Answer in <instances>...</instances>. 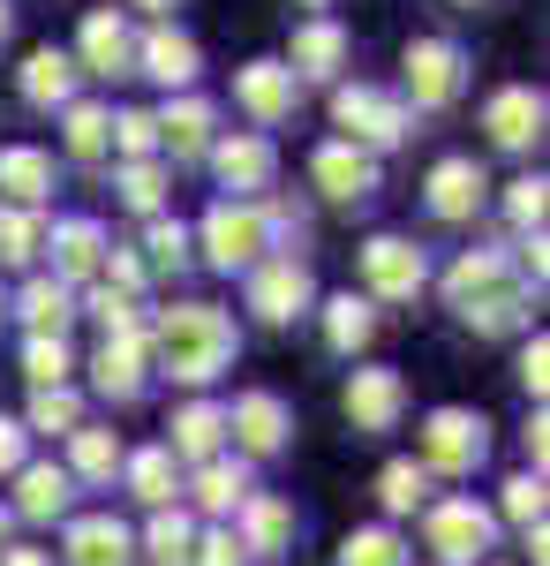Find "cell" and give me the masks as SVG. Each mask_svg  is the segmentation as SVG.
<instances>
[{
	"label": "cell",
	"mask_w": 550,
	"mask_h": 566,
	"mask_svg": "<svg viewBox=\"0 0 550 566\" xmlns=\"http://www.w3.org/2000/svg\"><path fill=\"white\" fill-rule=\"evenodd\" d=\"M68 370H76V355H68V340H53V333H31L23 340V378L31 386H68Z\"/></svg>",
	"instance_id": "cell-41"
},
{
	"label": "cell",
	"mask_w": 550,
	"mask_h": 566,
	"mask_svg": "<svg viewBox=\"0 0 550 566\" xmlns=\"http://www.w3.org/2000/svg\"><path fill=\"white\" fill-rule=\"evenodd\" d=\"M121 476H128V491L159 514V506H173L181 499V461H173L167 446H144V453H128L121 461Z\"/></svg>",
	"instance_id": "cell-29"
},
{
	"label": "cell",
	"mask_w": 550,
	"mask_h": 566,
	"mask_svg": "<svg viewBox=\"0 0 550 566\" xmlns=\"http://www.w3.org/2000/svg\"><path fill=\"white\" fill-rule=\"evenodd\" d=\"M76 76H84V69H76L61 45H39V53L23 61V76H15V84H23L31 106H68V98H76Z\"/></svg>",
	"instance_id": "cell-28"
},
{
	"label": "cell",
	"mask_w": 550,
	"mask_h": 566,
	"mask_svg": "<svg viewBox=\"0 0 550 566\" xmlns=\"http://www.w3.org/2000/svg\"><path fill=\"white\" fill-rule=\"evenodd\" d=\"M151 378V333L136 325V333H106L98 355H91V386L106 392V400H136Z\"/></svg>",
	"instance_id": "cell-11"
},
{
	"label": "cell",
	"mask_w": 550,
	"mask_h": 566,
	"mask_svg": "<svg viewBox=\"0 0 550 566\" xmlns=\"http://www.w3.org/2000/svg\"><path fill=\"white\" fill-rule=\"evenodd\" d=\"M250 491H256V483H250V469H242L234 453H219V461H204V469H197V506H204L212 522H234Z\"/></svg>",
	"instance_id": "cell-30"
},
{
	"label": "cell",
	"mask_w": 550,
	"mask_h": 566,
	"mask_svg": "<svg viewBox=\"0 0 550 566\" xmlns=\"http://www.w3.org/2000/svg\"><path fill=\"white\" fill-rule=\"evenodd\" d=\"M189 566H250V552H242V536H234V528L219 522V528H204V536H197Z\"/></svg>",
	"instance_id": "cell-46"
},
{
	"label": "cell",
	"mask_w": 550,
	"mask_h": 566,
	"mask_svg": "<svg viewBox=\"0 0 550 566\" xmlns=\"http://www.w3.org/2000/svg\"><path fill=\"white\" fill-rule=\"evenodd\" d=\"M332 122L347 136L339 144H355V151H392V144H408V129H415V114L400 106V98H384V91H370V84H339L332 91Z\"/></svg>",
	"instance_id": "cell-3"
},
{
	"label": "cell",
	"mask_w": 550,
	"mask_h": 566,
	"mask_svg": "<svg viewBox=\"0 0 550 566\" xmlns=\"http://www.w3.org/2000/svg\"><path fill=\"white\" fill-rule=\"evenodd\" d=\"M0 317H8V295H0Z\"/></svg>",
	"instance_id": "cell-59"
},
{
	"label": "cell",
	"mask_w": 550,
	"mask_h": 566,
	"mask_svg": "<svg viewBox=\"0 0 550 566\" xmlns=\"http://www.w3.org/2000/svg\"><path fill=\"white\" fill-rule=\"evenodd\" d=\"M121 438L98 431V423H84V431H68V483H114L121 476Z\"/></svg>",
	"instance_id": "cell-31"
},
{
	"label": "cell",
	"mask_w": 550,
	"mask_h": 566,
	"mask_svg": "<svg viewBox=\"0 0 550 566\" xmlns=\"http://www.w3.org/2000/svg\"><path fill=\"white\" fill-rule=\"evenodd\" d=\"M23 461H31V431H23V423H8V416H0V476H15V469H23Z\"/></svg>",
	"instance_id": "cell-51"
},
{
	"label": "cell",
	"mask_w": 550,
	"mask_h": 566,
	"mask_svg": "<svg viewBox=\"0 0 550 566\" xmlns=\"http://www.w3.org/2000/svg\"><path fill=\"white\" fill-rule=\"evenodd\" d=\"M362 280H370V303H415L430 280V264L415 242H400V234H370L362 242Z\"/></svg>",
	"instance_id": "cell-8"
},
{
	"label": "cell",
	"mask_w": 550,
	"mask_h": 566,
	"mask_svg": "<svg viewBox=\"0 0 550 566\" xmlns=\"http://www.w3.org/2000/svg\"><path fill=\"white\" fill-rule=\"evenodd\" d=\"M339 566H408V544H400L392 528H355V536L339 544Z\"/></svg>",
	"instance_id": "cell-43"
},
{
	"label": "cell",
	"mask_w": 550,
	"mask_h": 566,
	"mask_svg": "<svg viewBox=\"0 0 550 566\" xmlns=\"http://www.w3.org/2000/svg\"><path fill=\"white\" fill-rule=\"evenodd\" d=\"M378 506H384V514H415V506H430V476H423V461H384V476H378Z\"/></svg>",
	"instance_id": "cell-40"
},
{
	"label": "cell",
	"mask_w": 550,
	"mask_h": 566,
	"mask_svg": "<svg viewBox=\"0 0 550 566\" xmlns=\"http://www.w3.org/2000/svg\"><path fill=\"white\" fill-rule=\"evenodd\" d=\"M0 189H8V205L39 212L45 197H53V159H45L39 144H8L0 151Z\"/></svg>",
	"instance_id": "cell-26"
},
{
	"label": "cell",
	"mask_w": 550,
	"mask_h": 566,
	"mask_svg": "<svg viewBox=\"0 0 550 566\" xmlns=\"http://www.w3.org/2000/svg\"><path fill=\"white\" fill-rule=\"evenodd\" d=\"M8 522H15V514H8V506H0V552H8Z\"/></svg>",
	"instance_id": "cell-57"
},
{
	"label": "cell",
	"mask_w": 550,
	"mask_h": 566,
	"mask_svg": "<svg viewBox=\"0 0 550 566\" xmlns=\"http://www.w3.org/2000/svg\"><path fill=\"white\" fill-rule=\"evenodd\" d=\"M197 39L189 31H173V23H151L144 39H136V76H151V84H167V91H189L197 84Z\"/></svg>",
	"instance_id": "cell-16"
},
{
	"label": "cell",
	"mask_w": 550,
	"mask_h": 566,
	"mask_svg": "<svg viewBox=\"0 0 550 566\" xmlns=\"http://www.w3.org/2000/svg\"><path fill=\"white\" fill-rule=\"evenodd\" d=\"M520 386L536 392V400H543V386H550V340H543V333L520 348Z\"/></svg>",
	"instance_id": "cell-50"
},
{
	"label": "cell",
	"mask_w": 550,
	"mask_h": 566,
	"mask_svg": "<svg viewBox=\"0 0 550 566\" xmlns=\"http://www.w3.org/2000/svg\"><path fill=\"white\" fill-rule=\"evenodd\" d=\"M543 91H528V84H506L490 106H483V129H490V144L498 151H536V136H543Z\"/></svg>",
	"instance_id": "cell-17"
},
{
	"label": "cell",
	"mask_w": 550,
	"mask_h": 566,
	"mask_svg": "<svg viewBox=\"0 0 550 566\" xmlns=\"http://www.w3.org/2000/svg\"><path fill=\"white\" fill-rule=\"evenodd\" d=\"M8 23H15V8H8V0H0V39H8Z\"/></svg>",
	"instance_id": "cell-56"
},
{
	"label": "cell",
	"mask_w": 550,
	"mask_h": 566,
	"mask_svg": "<svg viewBox=\"0 0 550 566\" xmlns=\"http://www.w3.org/2000/svg\"><path fill=\"white\" fill-rule=\"evenodd\" d=\"M114 144H121L128 167H136V159H151V151H159V129H151V114H144V106L114 114Z\"/></svg>",
	"instance_id": "cell-45"
},
{
	"label": "cell",
	"mask_w": 550,
	"mask_h": 566,
	"mask_svg": "<svg viewBox=\"0 0 550 566\" xmlns=\"http://www.w3.org/2000/svg\"><path fill=\"white\" fill-rule=\"evenodd\" d=\"M295 84H332L339 69H347V31H339L332 15H309L295 31V45H287V61H279Z\"/></svg>",
	"instance_id": "cell-18"
},
{
	"label": "cell",
	"mask_w": 550,
	"mask_h": 566,
	"mask_svg": "<svg viewBox=\"0 0 550 566\" xmlns=\"http://www.w3.org/2000/svg\"><path fill=\"white\" fill-rule=\"evenodd\" d=\"M483 189H490V181H483L475 159H437L430 181H423V197H430V212H437V219H475V212H483Z\"/></svg>",
	"instance_id": "cell-24"
},
{
	"label": "cell",
	"mask_w": 550,
	"mask_h": 566,
	"mask_svg": "<svg viewBox=\"0 0 550 566\" xmlns=\"http://www.w3.org/2000/svg\"><path fill=\"white\" fill-rule=\"evenodd\" d=\"M279 227H287V219L264 212V205H234V197H219L212 212H204V227H197V242H204V258H212L219 272H256V264L272 258Z\"/></svg>",
	"instance_id": "cell-2"
},
{
	"label": "cell",
	"mask_w": 550,
	"mask_h": 566,
	"mask_svg": "<svg viewBox=\"0 0 550 566\" xmlns=\"http://www.w3.org/2000/svg\"><path fill=\"white\" fill-rule=\"evenodd\" d=\"M68 499H76V483H68L61 461H23V469H15V514H23V522H61Z\"/></svg>",
	"instance_id": "cell-25"
},
{
	"label": "cell",
	"mask_w": 550,
	"mask_h": 566,
	"mask_svg": "<svg viewBox=\"0 0 550 566\" xmlns=\"http://www.w3.org/2000/svg\"><path fill=\"white\" fill-rule=\"evenodd\" d=\"M370 333H378V303L370 295H332L325 303V348L332 355H362Z\"/></svg>",
	"instance_id": "cell-32"
},
{
	"label": "cell",
	"mask_w": 550,
	"mask_h": 566,
	"mask_svg": "<svg viewBox=\"0 0 550 566\" xmlns=\"http://www.w3.org/2000/svg\"><path fill=\"white\" fill-rule=\"evenodd\" d=\"M84 76H136V31H128L114 8H91L84 15V31H76V53H68Z\"/></svg>",
	"instance_id": "cell-10"
},
{
	"label": "cell",
	"mask_w": 550,
	"mask_h": 566,
	"mask_svg": "<svg viewBox=\"0 0 550 566\" xmlns=\"http://www.w3.org/2000/svg\"><path fill=\"white\" fill-rule=\"evenodd\" d=\"M151 129H159V151H173V159H204L212 136H219V114H212V98L181 91V98H167V106L151 114Z\"/></svg>",
	"instance_id": "cell-14"
},
{
	"label": "cell",
	"mask_w": 550,
	"mask_h": 566,
	"mask_svg": "<svg viewBox=\"0 0 550 566\" xmlns=\"http://www.w3.org/2000/svg\"><path fill=\"white\" fill-rule=\"evenodd\" d=\"M114 189H121V205L128 212H144V219H159L167 212V167H159V159H136V167H121V181H114Z\"/></svg>",
	"instance_id": "cell-39"
},
{
	"label": "cell",
	"mask_w": 550,
	"mask_h": 566,
	"mask_svg": "<svg viewBox=\"0 0 550 566\" xmlns=\"http://www.w3.org/2000/svg\"><path fill=\"white\" fill-rule=\"evenodd\" d=\"M212 175L234 189V205H256V189H272V167H279V151H272V136L256 129H234V136H212Z\"/></svg>",
	"instance_id": "cell-9"
},
{
	"label": "cell",
	"mask_w": 550,
	"mask_h": 566,
	"mask_svg": "<svg viewBox=\"0 0 550 566\" xmlns=\"http://www.w3.org/2000/svg\"><path fill=\"white\" fill-rule=\"evenodd\" d=\"M295 91L302 84L279 69V61H242V69H234V98H242V114H250V122H264V129L295 114Z\"/></svg>",
	"instance_id": "cell-21"
},
{
	"label": "cell",
	"mask_w": 550,
	"mask_h": 566,
	"mask_svg": "<svg viewBox=\"0 0 550 566\" xmlns=\"http://www.w3.org/2000/svg\"><path fill=\"white\" fill-rule=\"evenodd\" d=\"M45 250V212H23V205H0V264H39Z\"/></svg>",
	"instance_id": "cell-37"
},
{
	"label": "cell",
	"mask_w": 550,
	"mask_h": 566,
	"mask_svg": "<svg viewBox=\"0 0 550 566\" xmlns=\"http://www.w3.org/2000/svg\"><path fill=\"white\" fill-rule=\"evenodd\" d=\"M467 325H475V333H528V317H536V303H528V287H490V295H483V303H467L461 310Z\"/></svg>",
	"instance_id": "cell-34"
},
{
	"label": "cell",
	"mask_w": 550,
	"mask_h": 566,
	"mask_svg": "<svg viewBox=\"0 0 550 566\" xmlns=\"http://www.w3.org/2000/svg\"><path fill=\"white\" fill-rule=\"evenodd\" d=\"M423 544L437 552V566H475L498 544V514L475 506V499H437L423 514Z\"/></svg>",
	"instance_id": "cell-5"
},
{
	"label": "cell",
	"mask_w": 550,
	"mask_h": 566,
	"mask_svg": "<svg viewBox=\"0 0 550 566\" xmlns=\"http://www.w3.org/2000/svg\"><path fill=\"white\" fill-rule=\"evenodd\" d=\"M181 264H189V227L159 212L144 227V272H181Z\"/></svg>",
	"instance_id": "cell-42"
},
{
	"label": "cell",
	"mask_w": 550,
	"mask_h": 566,
	"mask_svg": "<svg viewBox=\"0 0 550 566\" xmlns=\"http://www.w3.org/2000/svg\"><path fill=\"white\" fill-rule=\"evenodd\" d=\"M302 8H332V0H302Z\"/></svg>",
	"instance_id": "cell-58"
},
{
	"label": "cell",
	"mask_w": 550,
	"mask_h": 566,
	"mask_svg": "<svg viewBox=\"0 0 550 566\" xmlns=\"http://www.w3.org/2000/svg\"><path fill=\"white\" fill-rule=\"evenodd\" d=\"M543 272H550V242H543V234H520V280L543 287Z\"/></svg>",
	"instance_id": "cell-52"
},
{
	"label": "cell",
	"mask_w": 550,
	"mask_h": 566,
	"mask_svg": "<svg viewBox=\"0 0 550 566\" xmlns=\"http://www.w3.org/2000/svg\"><path fill=\"white\" fill-rule=\"evenodd\" d=\"M461 8H475V0H461Z\"/></svg>",
	"instance_id": "cell-60"
},
{
	"label": "cell",
	"mask_w": 550,
	"mask_h": 566,
	"mask_svg": "<svg viewBox=\"0 0 550 566\" xmlns=\"http://www.w3.org/2000/svg\"><path fill=\"white\" fill-rule=\"evenodd\" d=\"M0 566H53V552H31V544H15V552H0Z\"/></svg>",
	"instance_id": "cell-54"
},
{
	"label": "cell",
	"mask_w": 550,
	"mask_h": 566,
	"mask_svg": "<svg viewBox=\"0 0 550 566\" xmlns=\"http://www.w3.org/2000/svg\"><path fill=\"white\" fill-rule=\"evenodd\" d=\"M144 280H151V272H144L136 250H106V287H114V295H136Z\"/></svg>",
	"instance_id": "cell-49"
},
{
	"label": "cell",
	"mask_w": 550,
	"mask_h": 566,
	"mask_svg": "<svg viewBox=\"0 0 550 566\" xmlns=\"http://www.w3.org/2000/svg\"><path fill=\"white\" fill-rule=\"evenodd\" d=\"M91 317L106 333H136V295H114V287H91Z\"/></svg>",
	"instance_id": "cell-48"
},
{
	"label": "cell",
	"mask_w": 550,
	"mask_h": 566,
	"mask_svg": "<svg viewBox=\"0 0 550 566\" xmlns=\"http://www.w3.org/2000/svg\"><path fill=\"white\" fill-rule=\"evenodd\" d=\"M226 431H234V446H242V453H256V461H264V453H279V446H287V431H295V416H287V400H279V392H242V400H234V408H226Z\"/></svg>",
	"instance_id": "cell-13"
},
{
	"label": "cell",
	"mask_w": 550,
	"mask_h": 566,
	"mask_svg": "<svg viewBox=\"0 0 550 566\" xmlns=\"http://www.w3.org/2000/svg\"><path fill=\"white\" fill-rule=\"evenodd\" d=\"M45 250H53V280L76 295L84 280L106 272V227L98 219H61V227H45Z\"/></svg>",
	"instance_id": "cell-12"
},
{
	"label": "cell",
	"mask_w": 550,
	"mask_h": 566,
	"mask_svg": "<svg viewBox=\"0 0 550 566\" xmlns=\"http://www.w3.org/2000/svg\"><path fill=\"white\" fill-rule=\"evenodd\" d=\"M234 348H242V333H234V317L219 303H181L151 333V355H159V370L173 386H212L219 370L234 363Z\"/></svg>",
	"instance_id": "cell-1"
},
{
	"label": "cell",
	"mask_w": 550,
	"mask_h": 566,
	"mask_svg": "<svg viewBox=\"0 0 550 566\" xmlns=\"http://www.w3.org/2000/svg\"><path fill=\"white\" fill-rule=\"evenodd\" d=\"M226 528L242 536V552H250V559H279V552L295 544V506H287V499H272V491H250V499H242V514H234Z\"/></svg>",
	"instance_id": "cell-19"
},
{
	"label": "cell",
	"mask_w": 550,
	"mask_h": 566,
	"mask_svg": "<svg viewBox=\"0 0 550 566\" xmlns=\"http://www.w3.org/2000/svg\"><path fill=\"white\" fill-rule=\"evenodd\" d=\"M15 317L31 325V333H53V340H68V317H76V295L53 280V272H39V280H23V295H15Z\"/></svg>",
	"instance_id": "cell-27"
},
{
	"label": "cell",
	"mask_w": 550,
	"mask_h": 566,
	"mask_svg": "<svg viewBox=\"0 0 550 566\" xmlns=\"http://www.w3.org/2000/svg\"><path fill=\"white\" fill-rule=\"evenodd\" d=\"M23 431H45V438L84 431V400H76V386H45V392H31V416H23Z\"/></svg>",
	"instance_id": "cell-38"
},
{
	"label": "cell",
	"mask_w": 550,
	"mask_h": 566,
	"mask_svg": "<svg viewBox=\"0 0 550 566\" xmlns=\"http://www.w3.org/2000/svg\"><path fill=\"white\" fill-rule=\"evenodd\" d=\"M490 287H506V258H498V250H467V258L445 272V303H453V310L483 303Z\"/></svg>",
	"instance_id": "cell-33"
},
{
	"label": "cell",
	"mask_w": 550,
	"mask_h": 566,
	"mask_svg": "<svg viewBox=\"0 0 550 566\" xmlns=\"http://www.w3.org/2000/svg\"><path fill=\"white\" fill-rule=\"evenodd\" d=\"M400 69H408V98L415 106H453L467 91V53L453 39H408Z\"/></svg>",
	"instance_id": "cell-7"
},
{
	"label": "cell",
	"mask_w": 550,
	"mask_h": 566,
	"mask_svg": "<svg viewBox=\"0 0 550 566\" xmlns=\"http://www.w3.org/2000/svg\"><path fill=\"white\" fill-rule=\"evenodd\" d=\"M128 8H144V15H159V23H167V8H173V0H128Z\"/></svg>",
	"instance_id": "cell-55"
},
{
	"label": "cell",
	"mask_w": 550,
	"mask_h": 566,
	"mask_svg": "<svg viewBox=\"0 0 550 566\" xmlns=\"http://www.w3.org/2000/svg\"><path fill=\"white\" fill-rule=\"evenodd\" d=\"M68 566H128L136 559V536H128L114 514H76L68 522V544H61Z\"/></svg>",
	"instance_id": "cell-22"
},
{
	"label": "cell",
	"mask_w": 550,
	"mask_h": 566,
	"mask_svg": "<svg viewBox=\"0 0 550 566\" xmlns=\"http://www.w3.org/2000/svg\"><path fill=\"white\" fill-rule=\"evenodd\" d=\"M167 431H173L167 438L173 461H197V469H204V461H219V453H226V408H219V400H189Z\"/></svg>",
	"instance_id": "cell-23"
},
{
	"label": "cell",
	"mask_w": 550,
	"mask_h": 566,
	"mask_svg": "<svg viewBox=\"0 0 550 566\" xmlns=\"http://www.w3.org/2000/svg\"><path fill=\"white\" fill-rule=\"evenodd\" d=\"M250 310L264 325H295L317 310V280H309V264L302 258H264L250 272Z\"/></svg>",
	"instance_id": "cell-6"
},
{
	"label": "cell",
	"mask_w": 550,
	"mask_h": 566,
	"mask_svg": "<svg viewBox=\"0 0 550 566\" xmlns=\"http://www.w3.org/2000/svg\"><path fill=\"white\" fill-rule=\"evenodd\" d=\"M347 423L362 438H378V431H392L400 423V408H408V386H400V370H355L347 378Z\"/></svg>",
	"instance_id": "cell-15"
},
{
	"label": "cell",
	"mask_w": 550,
	"mask_h": 566,
	"mask_svg": "<svg viewBox=\"0 0 550 566\" xmlns=\"http://www.w3.org/2000/svg\"><path fill=\"white\" fill-rule=\"evenodd\" d=\"M483 461H490V423L475 408L423 416V476H475Z\"/></svg>",
	"instance_id": "cell-4"
},
{
	"label": "cell",
	"mask_w": 550,
	"mask_h": 566,
	"mask_svg": "<svg viewBox=\"0 0 550 566\" xmlns=\"http://www.w3.org/2000/svg\"><path fill=\"white\" fill-rule=\"evenodd\" d=\"M189 552H197V522H189L181 506H159L151 528H144V559L151 566H189Z\"/></svg>",
	"instance_id": "cell-35"
},
{
	"label": "cell",
	"mask_w": 550,
	"mask_h": 566,
	"mask_svg": "<svg viewBox=\"0 0 550 566\" xmlns=\"http://www.w3.org/2000/svg\"><path fill=\"white\" fill-rule=\"evenodd\" d=\"M61 122H68V151H76V159H106V151H114V114H106V106L68 98Z\"/></svg>",
	"instance_id": "cell-36"
},
{
	"label": "cell",
	"mask_w": 550,
	"mask_h": 566,
	"mask_svg": "<svg viewBox=\"0 0 550 566\" xmlns=\"http://www.w3.org/2000/svg\"><path fill=\"white\" fill-rule=\"evenodd\" d=\"M309 181H317L332 205H362V197L378 189V159H370V151H355V144H317Z\"/></svg>",
	"instance_id": "cell-20"
},
{
	"label": "cell",
	"mask_w": 550,
	"mask_h": 566,
	"mask_svg": "<svg viewBox=\"0 0 550 566\" xmlns=\"http://www.w3.org/2000/svg\"><path fill=\"white\" fill-rule=\"evenodd\" d=\"M543 205H550V181L543 175H520L506 189V212H512V227H520V234H543Z\"/></svg>",
	"instance_id": "cell-44"
},
{
	"label": "cell",
	"mask_w": 550,
	"mask_h": 566,
	"mask_svg": "<svg viewBox=\"0 0 550 566\" xmlns=\"http://www.w3.org/2000/svg\"><path fill=\"white\" fill-rule=\"evenodd\" d=\"M498 506H506V522L536 528V522H543V476H512V483H506V499H498Z\"/></svg>",
	"instance_id": "cell-47"
},
{
	"label": "cell",
	"mask_w": 550,
	"mask_h": 566,
	"mask_svg": "<svg viewBox=\"0 0 550 566\" xmlns=\"http://www.w3.org/2000/svg\"><path fill=\"white\" fill-rule=\"evenodd\" d=\"M520 446H528V461H536V476H543V461H550V423H543V416L520 431Z\"/></svg>",
	"instance_id": "cell-53"
}]
</instances>
